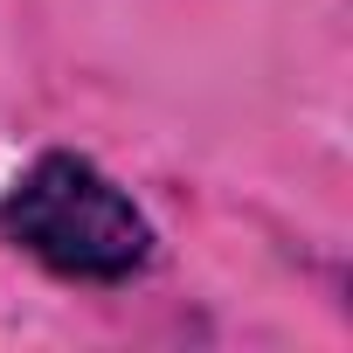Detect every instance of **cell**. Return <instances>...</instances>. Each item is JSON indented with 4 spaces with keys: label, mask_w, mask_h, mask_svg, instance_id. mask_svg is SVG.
Returning a JSON list of instances; mask_svg holds the SVG:
<instances>
[{
    "label": "cell",
    "mask_w": 353,
    "mask_h": 353,
    "mask_svg": "<svg viewBox=\"0 0 353 353\" xmlns=\"http://www.w3.org/2000/svg\"><path fill=\"white\" fill-rule=\"evenodd\" d=\"M0 236L63 284H132L159 256V229L132 188H118L90 152L70 145L42 152L0 194Z\"/></svg>",
    "instance_id": "obj_1"
}]
</instances>
